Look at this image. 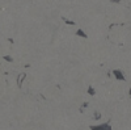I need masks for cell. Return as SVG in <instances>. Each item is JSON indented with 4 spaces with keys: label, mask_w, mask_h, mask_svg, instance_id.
<instances>
[{
    "label": "cell",
    "mask_w": 131,
    "mask_h": 130,
    "mask_svg": "<svg viewBox=\"0 0 131 130\" xmlns=\"http://www.w3.org/2000/svg\"><path fill=\"white\" fill-rule=\"evenodd\" d=\"M91 129L92 130H112V127L107 124H102V125H98V126H91Z\"/></svg>",
    "instance_id": "1"
},
{
    "label": "cell",
    "mask_w": 131,
    "mask_h": 130,
    "mask_svg": "<svg viewBox=\"0 0 131 130\" xmlns=\"http://www.w3.org/2000/svg\"><path fill=\"white\" fill-rule=\"evenodd\" d=\"M114 75H115L117 78H119V79H123V76H122L121 74H119V71H118V70H117V71H114Z\"/></svg>",
    "instance_id": "2"
}]
</instances>
